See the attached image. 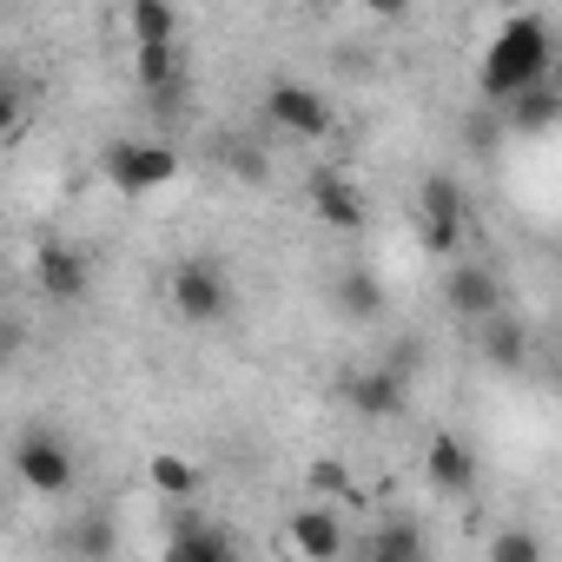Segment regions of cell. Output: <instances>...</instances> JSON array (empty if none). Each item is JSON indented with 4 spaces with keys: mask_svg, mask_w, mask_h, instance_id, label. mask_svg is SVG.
<instances>
[{
    "mask_svg": "<svg viewBox=\"0 0 562 562\" xmlns=\"http://www.w3.org/2000/svg\"><path fill=\"white\" fill-rule=\"evenodd\" d=\"M146 476H153V490H159L166 503H192V496L205 490L199 463H192V457H172V450H159V457L146 463Z\"/></svg>",
    "mask_w": 562,
    "mask_h": 562,
    "instance_id": "e0dca14e",
    "label": "cell"
},
{
    "mask_svg": "<svg viewBox=\"0 0 562 562\" xmlns=\"http://www.w3.org/2000/svg\"><path fill=\"white\" fill-rule=\"evenodd\" d=\"M179 562H232V536H218V529H205L199 522V509L192 516H179V529H172V542H166Z\"/></svg>",
    "mask_w": 562,
    "mask_h": 562,
    "instance_id": "2e32d148",
    "label": "cell"
},
{
    "mask_svg": "<svg viewBox=\"0 0 562 562\" xmlns=\"http://www.w3.org/2000/svg\"><path fill=\"white\" fill-rule=\"evenodd\" d=\"M192 67L179 54V41H159V47H133V87L159 106V113H179V93H186Z\"/></svg>",
    "mask_w": 562,
    "mask_h": 562,
    "instance_id": "52a82bcc",
    "label": "cell"
},
{
    "mask_svg": "<svg viewBox=\"0 0 562 562\" xmlns=\"http://www.w3.org/2000/svg\"><path fill=\"white\" fill-rule=\"evenodd\" d=\"M305 199H312V212L331 225V232H364V199H358V186L345 179V172H312V186H305Z\"/></svg>",
    "mask_w": 562,
    "mask_h": 562,
    "instance_id": "8fae6325",
    "label": "cell"
},
{
    "mask_svg": "<svg viewBox=\"0 0 562 562\" xmlns=\"http://www.w3.org/2000/svg\"><path fill=\"white\" fill-rule=\"evenodd\" d=\"M490 562H542V542H536L529 529H503V536L490 542Z\"/></svg>",
    "mask_w": 562,
    "mask_h": 562,
    "instance_id": "44dd1931",
    "label": "cell"
},
{
    "mask_svg": "<svg viewBox=\"0 0 562 562\" xmlns=\"http://www.w3.org/2000/svg\"><path fill=\"white\" fill-rule=\"evenodd\" d=\"M424 245L450 258L463 245V192L450 179H424Z\"/></svg>",
    "mask_w": 562,
    "mask_h": 562,
    "instance_id": "9c48e42d",
    "label": "cell"
},
{
    "mask_svg": "<svg viewBox=\"0 0 562 562\" xmlns=\"http://www.w3.org/2000/svg\"><path fill=\"white\" fill-rule=\"evenodd\" d=\"M285 536H292V549H299V555H312V562L345 555V522H338L331 509H299Z\"/></svg>",
    "mask_w": 562,
    "mask_h": 562,
    "instance_id": "9a60e30c",
    "label": "cell"
},
{
    "mask_svg": "<svg viewBox=\"0 0 562 562\" xmlns=\"http://www.w3.org/2000/svg\"><path fill=\"white\" fill-rule=\"evenodd\" d=\"M14 476L34 490V496H67L74 490V450L54 437V430H27L14 443Z\"/></svg>",
    "mask_w": 562,
    "mask_h": 562,
    "instance_id": "5b68a950",
    "label": "cell"
},
{
    "mask_svg": "<svg viewBox=\"0 0 562 562\" xmlns=\"http://www.w3.org/2000/svg\"><path fill=\"white\" fill-rule=\"evenodd\" d=\"M345 404H351L358 417L384 424V417H397V411L411 404V371H404V364H364V371L345 378Z\"/></svg>",
    "mask_w": 562,
    "mask_h": 562,
    "instance_id": "ba28073f",
    "label": "cell"
},
{
    "mask_svg": "<svg viewBox=\"0 0 562 562\" xmlns=\"http://www.w3.org/2000/svg\"><path fill=\"white\" fill-rule=\"evenodd\" d=\"M529 80H549V21L542 14H509L503 34L483 54V100H509Z\"/></svg>",
    "mask_w": 562,
    "mask_h": 562,
    "instance_id": "6da1fadb",
    "label": "cell"
},
{
    "mask_svg": "<svg viewBox=\"0 0 562 562\" xmlns=\"http://www.w3.org/2000/svg\"><path fill=\"white\" fill-rule=\"evenodd\" d=\"M476 325H483V358H490L496 371H522V364H529V325L509 318V305H496V312L476 318Z\"/></svg>",
    "mask_w": 562,
    "mask_h": 562,
    "instance_id": "5bb4252c",
    "label": "cell"
},
{
    "mask_svg": "<svg viewBox=\"0 0 562 562\" xmlns=\"http://www.w3.org/2000/svg\"><path fill=\"white\" fill-rule=\"evenodd\" d=\"M14 126H21V93L0 80V133H14Z\"/></svg>",
    "mask_w": 562,
    "mask_h": 562,
    "instance_id": "cb8c5ba5",
    "label": "cell"
},
{
    "mask_svg": "<svg viewBox=\"0 0 562 562\" xmlns=\"http://www.w3.org/2000/svg\"><path fill=\"white\" fill-rule=\"evenodd\" d=\"M100 172H106V186L120 199H146V192H166L179 179V153L159 146V139H113Z\"/></svg>",
    "mask_w": 562,
    "mask_h": 562,
    "instance_id": "7a4b0ae2",
    "label": "cell"
},
{
    "mask_svg": "<svg viewBox=\"0 0 562 562\" xmlns=\"http://www.w3.org/2000/svg\"><path fill=\"white\" fill-rule=\"evenodd\" d=\"M225 166H232L238 179H251V186H265V179H271V159H265L258 146H238V139H225Z\"/></svg>",
    "mask_w": 562,
    "mask_h": 562,
    "instance_id": "7402d4cb",
    "label": "cell"
},
{
    "mask_svg": "<svg viewBox=\"0 0 562 562\" xmlns=\"http://www.w3.org/2000/svg\"><path fill=\"white\" fill-rule=\"evenodd\" d=\"M443 299H450L457 318H490V312L503 305V285H496V271H490V265H457V271H450V285H443Z\"/></svg>",
    "mask_w": 562,
    "mask_h": 562,
    "instance_id": "4fadbf2b",
    "label": "cell"
},
{
    "mask_svg": "<svg viewBox=\"0 0 562 562\" xmlns=\"http://www.w3.org/2000/svg\"><path fill=\"white\" fill-rule=\"evenodd\" d=\"M126 27H133V47L179 41V8H172V0H133V8H126Z\"/></svg>",
    "mask_w": 562,
    "mask_h": 562,
    "instance_id": "ac0fdd59",
    "label": "cell"
},
{
    "mask_svg": "<svg viewBox=\"0 0 562 562\" xmlns=\"http://www.w3.org/2000/svg\"><path fill=\"white\" fill-rule=\"evenodd\" d=\"M496 106H503V126L522 133V139H542V133L562 120V93H555L549 80H529V87H516V93L496 100Z\"/></svg>",
    "mask_w": 562,
    "mask_h": 562,
    "instance_id": "30bf717a",
    "label": "cell"
},
{
    "mask_svg": "<svg viewBox=\"0 0 562 562\" xmlns=\"http://www.w3.org/2000/svg\"><path fill=\"white\" fill-rule=\"evenodd\" d=\"M424 470H430V483H437L443 496H470V490H476V450H470L457 430H437V437H430Z\"/></svg>",
    "mask_w": 562,
    "mask_h": 562,
    "instance_id": "7c38bea8",
    "label": "cell"
},
{
    "mask_svg": "<svg viewBox=\"0 0 562 562\" xmlns=\"http://www.w3.org/2000/svg\"><path fill=\"white\" fill-rule=\"evenodd\" d=\"M312 490H325V496H345V503H358V483H351V470L345 463H312Z\"/></svg>",
    "mask_w": 562,
    "mask_h": 562,
    "instance_id": "603a6c76",
    "label": "cell"
},
{
    "mask_svg": "<svg viewBox=\"0 0 562 562\" xmlns=\"http://www.w3.org/2000/svg\"><path fill=\"white\" fill-rule=\"evenodd\" d=\"M338 312L345 318H378L384 312V285H378L371 271H345L338 278Z\"/></svg>",
    "mask_w": 562,
    "mask_h": 562,
    "instance_id": "d6986e66",
    "label": "cell"
},
{
    "mask_svg": "<svg viewBox=\"0 0 562 562\" xmlns=\"http://www.w3.org/2000/svg\"><path fill=\"white\" fill-rule=\"evenodd\" d=\"M364 8H371L378 21H404V14H411V0H364Z\"/></svg>",
    "mask_w": 562,
    "mask_h": 562,
    "instance_id": "d4e9b609",
    "label": "cell"
},
{
    "mask_svg": "<svg viewBox=\"0 0 562 562\" xmlns=\"http://www.w3.org/2000/svg\"><path fill=\"white\" fill-rule=\"evenodd\" d=\"M34 285H41V299H47V305H80V299L93 292V265H87V251H80V245L47 238V245L34 251Z\"/></svg>",
    "mask_w": 562,
    "mask_h": 562,
    "instance_id": "8992f818",
    "label": "cell"
},
{
    "mask_svg": "<svg viewBox=\"0 0 562 562\" xmlns=\"http://www.w3.org/2000/svg\"><path fill=\"white\" fill-rule=\"evenodd\" d=\"M166 305L186 325H218L232 312V285H225V271L212 258H179L172 278H166Z\"/></svg>",
    "mask_w": 562,
    "mask_h": 562,
    "instance_id": "3957f363",
    "label": "cell"
},
{
    "mask_svg": "<svg viewBox=\"0 0 562 562\" xmlns=\"http://www.w3.org/2000/svg\"><path fill=\"white\" fill-rule=\"evenodd\" d=\"M14 345H21V325H14V318H0V364L14 358Z\"/></svg>",
    "mask_w": 562,
    "mask_h": 562,
    "instance_id": "484cf974",
    "label": "cell"
},
{
    "mask_svg": "<svg viewBox=\"0 0 562 562\" xmlns=\"http://www.w3.org/2000/svg\"><path fill=\"white\" fill-rule=\"evenodd\" d=\"M265 120L292 139H325L331 133V100L318 87H299V80H271L265 87Z\"/></svg>",
    "mask_w": 562,
    "mask_h": 562,
    "instance_id": "277c9868",
    "label": "cell"
},
{
    "mask_svg": "<svg viewBox=\"0 0 562 562\" xmlns=\"http://www.w3.org/2000/svg\"><path fill=\"white\" fill-rule=\"evenodd\" d=\"M371 555H378V562H417V555H424V536H417L411 522H391V529L371 536Z\"/></svg>",
    "mask_w": 562,
    "mask_h": 562,
    "instance_id": "ffe728a7",
    "label": "cell"
}]
</instances>
